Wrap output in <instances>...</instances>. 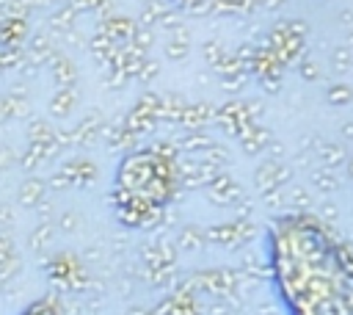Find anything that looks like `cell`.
I'll return each mask as SVG.
<instances>
[{
    "label": "cell",
    "mask_w": 353,
    "mask_h": 315,
    "mask_svg": "<svg viewBox=\"0 0 353 315\" xmlns=\"http://www.w3.org/2000/svg\"><path fill=\"white\" fill-rule=\"evenodd\" d=\"M72 105H74V91H72V88H61V91L52 97L50 111H52L55 116H63V113L72 111Z\"/></svg>",
    "instance_id": "6da1fadb"
},
{
    "label": "cell",
    "mask_w": 353,
    "mask_h": 315,
    "mask_svg": "<svg viewBox=\"0 0 353 315\" xmlns=\"http://www.w3.org/2000/svg\"><path fill=\"white\" fill-rule=\"evenodd\" d=\"M41 196H44V182H39V180L22 182V188H19V202L36 204V202H41Z\"/></svg>",
    "instance_id": "7a4b0ae2"
},
{
    "label": "cell",
    "mask_w": 353,
    "mask_h": 315,
    "mask_svg": "<svg viewBox=\"0 0 353 315\" xmlns=\"http://www.w3.org/2000/svg\"><path fill=\"white\" fill-rule=\"evenodd\" d=\"M52 77H55V83H58V86L72 83V80H74V66H72V61L58 58V61H55V69H52Z\"/></svg>",
    "instance_id": "3957f363"
},
{
    "label": "cell",
    "mask_w": 353,
    "mask_h": 315,
    "mask_svg": "<svg viewBox=\"0 0 353 315\" xmlns=\"http://www.w3.org/2000/svg\"><path fill=\"white\" fill-rule=\"evenodd\" d=\"M165 52H168V58H176V61H179V58L188 55V44H185V41H171V44L165 47Z\"/></svg>",
    "instance_id": "277c9868"
},
{
    "label": "cell",
    "mask_w": 353,
    "mask_h": 315,
    "mask_svg": "<svg viewBox=\"0 0 353 315\" xmlns=\"http://www.w3.org/2000/svg\"><path fill=\"white\" fill-rule=\"evenodd\" d=\"M8 260H14V249H11V238H6V235H0V265H3V262H8Z\"/></svg>",
    "instance_id": "5b68a950"
},
{
    "label": "cell",
    "mask_w": 353,
    "mask_h": 315,
    "mask_svg": "<svg viewBox=\"0 0 353 315\" xmlns=\"http://www.w3.org/2000/svg\"><path fill=\"white\" fill-rule=\"evenodd\" d=\"M74 221H77V216H61V227H63V229H69V232L77 227Z\"/></svg>",
    "instance_id": "8992f818"
}]
</instances>
